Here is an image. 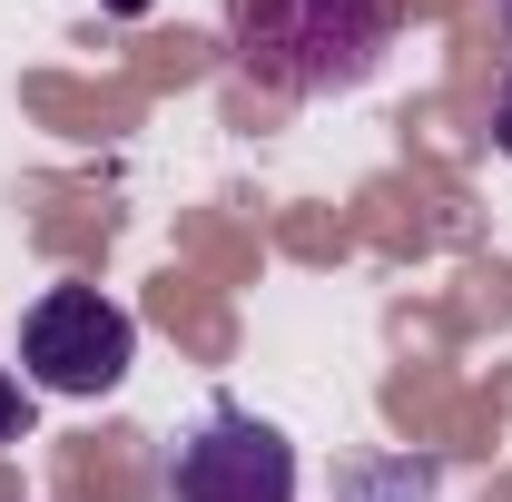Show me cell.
Listing matches in <instances>:
<instances>
[{
    "label": "cell",
    "mask_w": 512,
    "mask_h": 502,
    "mask_svg": "<svg viewBox=\"0 0 512 502\" xmlns=\"http://www.w3.org/2000/svg\"><path fill=\"white\" fill-rule=\"evenodd\" d=\"M394 50V0H227V60L276 99H345Z\"/></svg>",
    "instance_id": "1"
},
{
    "label": "cell",
    "mask_w": 512,
    "mask_h": 502,
    "mask_svg": "<svg viewBox=\"0 0 512 502\" xmlns=\"http://www.w3.org/2000/svg\"><path fill=\"white\" fill-rule=\"evenodd\" d=\"M128 365H138V315L99 286H50L20 315V384H40V394L99 404L128 384Z\"/></svg>",
    "instance_id": "2"
},
{
    "label": "cell",
    "mask_w": 512,
    "mask_h": 502,
    "mask_svg": "<svg viewBox=\"0 0 512 502\" xmlns=\"http://www.w3.org/2000/svg\"><path fill=\"white\" fill-rule=\"evenodd\" d=\"M168 493L178 502H296V443L256 414H237V404H217L168 453Z\"/></svg>",
    "instance_id": "3"
},
{
    "label": "cell",
    "mask_w": 512,
    "mask_h": 502,
    "mask_svg": "<svg viewBox=\"0 0 512 502\" xmlns=\"http://www.w3.org/2000/svg\"><path fill=\"white\" fill-rule=\"evenodd\" d=\"M0 443H30V384L0 365Z\"/></svg>",
    "instance_id": "4"
},
{
    "label": "cell",
    "mask_w": 512,
    "mask_h": 502,
    "mask_svg": "<svg viewBox=\"0 0 512 502\" xmlns=\"http://www.w3.org/2000/svg\"><path fill=\"white\" fill-rule=\"evenodd\" d=\"M493 148H503V158H512V79H503V89H493Z\"/></svg>",
    "instance_id": "5"
},
{
    "label": "cell",
    "mask_w": 512,
    "mask_h": 502,
    "mask_svg": "<svg viewBox=\"0 0 512 502\" xmlns=\"http://www.w3.org/2000/svg\"><path fill=\"white\" fill-rule=\"evenodd\" d=\"M109 10H119V20H138V10H148V0H109Z\"/></svg>",
    "instance_id": "6"
},
{
    "label": "cell",
    "mask_w": 512,
    "mask_h": 502,
    "mask_svg": "<svg viewBox=\"0 0 512 502\" xmlns=\"http://www.w3.org/2000/svg\"><path fill=\"white\" fill-rule=\"evenodd\" d=\"M493 10H503V40H512V0H493Z\"/></svg>",
    "instance_id": "7"
}]
</instances>
